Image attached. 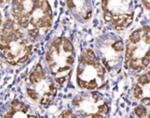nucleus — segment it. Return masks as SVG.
I'll use <instances>...</instances> for the list:
<instances>
[{"label":"nucleus","instance_id":"5","mask_svg":"<svg viewBox=\"0 0 150 118\" xmlns=\"http://www.w3.org/2000/svg\"><path fill=\"white\" fill-rule=\"evenodd\" d=\"M62 48L63 51L67 53H74V46L69 39L67 38H63V43H62Z\"/></svg>","mask_w":150,"mask_h":118},{"label":"nucleus","instance_id":"18","mask_svg":"<svg viewBox=\"0 0 150 118\" xmlns=\"http://www.w3.org/2000/svg\"><path fill=\"white\" fill-rule=\"evenodd\" d=\"M67 5L69 9H73L74 7H76V4L73 0H67Z\"/></svg>","mask_w":150,"mask_h":118},{"label":"nucleus","instance_id":"4","mask_svg":"<svg viewBox=\"0 0 150 118\" xmlns=\"http://www.w3.org/2000/svg\"><path fill=\"white\" fill-rule=\"evenodd\" d=\"M133 95H134V97L137 100H142L143 97H144V92H143V89L139 85V84H136L134 88H133Z\"/></svg>","mask_w":150,"mask_h":118},{"label":"nucleus","instance_id":"6","mask_svg":"<svg viewBox=\"0 0 150 118\" xmlns=\"http://www.w3.org/2000/svg\"><path fill=\"white\" fill-rule=\"evenodd\" d=\"M134 113L139 118H146L148 117V111L145 106L139 105L134 109Z\"/></svg>","mask_w":150,"mask_h":118},{"label":"nucleus","instance_id":"9","mask_svg":"<svg viewBox=\"0 0 150 118\" xmlns=\"http://www.w3.org/2000/svg\"><path fill=\"white\" fill-rule=\"evenodd\" d=\"M112 47L116 52H122V51H124L125 46H124V43H123L122 40H117V41H115V42L112 45Z\"/></svg>","mask_w":150,"mask_h":118},{"label":"nucleus","instance_id":"16","mask_svg":"<svg viewBox=\"0 0 150 118\" xmlns=\"http://www.w3.org/2000/svg\"><path fill=\"white\" fill-rule=\"evenodd\" d=\"M29 59V55L28 54H25V55H23L22 57H20L18 60H17V63L18 65H21V64H24L25 62L27 61V60Z\"/></svg>","mask_w":150,"mask_h":118},{"label":"nucleus","instance_id":"20","mask_svg":"<svg viewBox=\"0 0 150 118\" xmlns=\"http://www.w3.org/2000/svg\"><path fill=\"white\" fill-rule=\"evenodd\" d=\"M91 118H105V117L104 115H101V114L97 112V113H94L91 115Z\"/></svg>","mask_w":150,"mask_h":118},{"label":"nucleus","instance_id":"22","mask_svg":"<svg viewBox=\"0 0 150 118\" xmlns=\"http://www.w3.org/2000/svg\"><path fill=\"white\" fill-rule=\"evenodd\" d=\"M147 118H150V114L148 116V117H147Z\"/></svg>","mask_w":150,"mask_h":118},{"label":"nucleus","instance_id":"11","mask_svg":"<svg viewBox=\"0 0 150 118\" xmlns=\"http://www.w3.org/2000/svg\"><path fill=\"white\" fill-rule=\"evenodd\" d=\"M26 92H27V95L29 96V97H30V98H32L33 100H34V101L39 100V98H40V95H39V93H38L36 90L32 89V88H27Z\"/></svg>","mask_w":150,"mask_h":118},{"label":"nucleus","instance_id":"3","mask_svg":"<svg viewBox=\"0 0 150 118\" xmlns=\"http://www.w3.org/2000/svg\"><path fill=\"white\" fill-rule=\"evenodd\" d=\"M40 9L45 16L52 17V11L50 8V4L47 0H40Z\"/></svg>","mask_w":150,"mask_h":118},{"label":"nucleus","instance_id":"1","mask_svg":"<svg viewBox=\"0 0 150 118\" xmlns=\"http://www.w3.org/2000/svg\"><path fill=\"white\" fill-rule=\"evenodd\" d=\"M18 29V27H16L15 25V23L14 21H12L11 19L8 18L6 19L3 25H2V29H1V32H2V35H9L10 33L13 32L15 30Z\"/></svg>","mask_w":150,"mask_h":118},{"label":"nucleus","instance_id":"19","mask_svg":"<svg viewBox=\"0 0 150 118\" xmlns=\"http://www.w3.org/2000/svg\"><path fill=\"white\" fill-rule=\"evenodd\" d=\"M109 0H102V9L104 11H107V4Z\"/></svg>","mask_w":150,"mask_h":118},{"label":"nucleus","instance_id":"21","mask_svg":"<svg viewBox=\"0 0 150 118\" xmlns=\"http://www.w3.org/2000/svg\"><path fill=\"white\" fill-rule=\"evenodd\" d=\"M143 57H148V58H149L150 57V47L148 49V51L146 52V53H145V55L143 56Z\"/></svg>","mask_w":150,"mask_h":118},{"label":"nucleus","instance_id":"8","mask_svg":"<svg viewBox=\"0 0 150 118\" xmlns=\"http://www.w3.org/2000/svg\"><path fill=\"white\" fill-rule=\"evenodd\" d=\"M142 38L144 39L145 43L150 44V26H144L142 28Z\"/></svg>","mask_w":150,"mask_h":118},{"label":"nucleus","instance_id":"17","mask_svg":"<svg viewBox=\"0 0 150 118\" xmlns=\"http://www.w3.org/2000/svg\"><path fill=\"white\" fill-rule=\"evenodd\" d=\"M54 81L58 83V84H60V85H62L64 82H65V81H66V77L65 76H61V77H57V78H55L54 79Z\"/></svg>","mask_w":150,"mask_h":118},{"label":"nucleus","instance_id":"7","mask_svg":"<svg viewBox=\"0 0 150 118\" xmlns=\"http://www.w3.org/2000/svg\"><path fill=\"white\" fill-rule=\"evenodd\" d=\"M42 80H44L42 77H40L35 71H33L31 74H30V76H29V81L32 83V84H37V83H39V82H40Z\"/></svg>","mask_w":150,"mask_h":118},{"label":"nucleus","instance_id":"24","mask_svg":"<svg viewBox=\"0 0 150 118\" xmlns=\"http://www.w3.org/2000/svg\"><path fill=\"white\" fill-rule=\"evenodd\" d=\"M7 1H8V0H7Z\"/></svg>","mask_w":150,"mask_h":118},{"label":"nucleus","instance_id":"10","mask_svg":"<svg viewBox=\"0 0 150 118\" xmlns=\"http://www.w3.org/2000/svg\"><path fill=\"white\" fill-rule=\"evenodd\" d=\"M108 112H109V107H108V105L105 103L101 104V105H99L98 107V113L105 116V115H107Z\"/></svg>","mask_w":150,"mask_h":118},{"label":"nucleus","instance_id":"13","mask_svg":"<svg viewBox=\"0 0 150 118\" xmlns=\"http://www.w3.org/2000/svg\"><path fill=\"white\" fill-rule=\"evenodd\" d=\"M113 15H114V14H113L111 11L107 10V11H105L104 12V18H105V20L106 22H111V21H112Z\"/></svg>","mask_w":150,"mask_h":118},{"label":"nucleus","instance_id":"23","mask_svg":"<svg viewBox=\"0 0 150 118\" xmlns=\"http://www.w3.org/2000/svg\"><path fill=\"white\" fill-rule=\"evenodd\" d=\"M129 118H134V117H130Z\"/></svg>","mask_w":150,"mask_h":118},{"label":"nucleus","instance_id":"2","mask_svg":"<svg viewBox=\"0 0 150 118\" xmlns=\"http://www.w3.org/2000/svg\"><path fill=\"white\" fill-rule=\"evenodd\" d=\"M142 29H137V30L134 31L131 33L130 37H129L130 42L133 43V44H134V45H136L137 43H139L141 41V39H142Z\"/></svg>","mask_w":150,"mask_h":118},{"label":"nucleus","instance_id":"14","mask_svg":"<svg viewBox=\"0 0 150 118\" xmlns=\"http://www.w3.org/2000/svg\"><path fill=\"white\" fill-rule=\"evenodd\" d=\"M74 113L71 110H64L59 116V118H73Z\"/></svg>","mask_w":150,"mask_h":118},{"label":"nucleus","instance_id":"12","mask_svg":"<svg viewBox=\"0 0 150 118\" xmlns=\"http://www.w3.org/2000/svg\"><path fill=\"white\" fill-rule=\"evenodd\" d=\"M28 33H29V35L33 38V39L34 40V39H36V37H38L39 34H40V29H39V28L29 29V30H28Z\"/></svg>","mask_w":150,"mask_h":118},{"label":"nucleus","instance_id":"15","mask_svg":"<svg viewBox=\"0 0 150 118\" xmlns=\"http://www.w3.org/2000/svg\"><path fill=\"white\" fill-rule=\"evenodd\" d=\"M149 58H148V57H142V58H141V64H142V66L144 67V69H145L146 67H148V66L149 65Z\"/></svg>","mask_w":150,"mask_h":118}]
</instances>
